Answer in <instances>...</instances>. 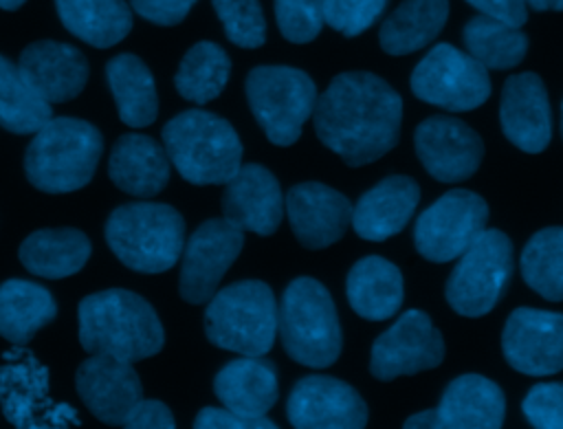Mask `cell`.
Wrapping results in <instances>:
<instances>
[{
  "mask_svg": "<svg viewBox=\"0 0 563 429\" xmlns=\"http://www.w3.org/2000/svg\"><path fill=\"white\" fill-rule=\"evenodd\" d=\"M312 121L328 150L350 167H361L398 143L402 99L374 73H339L317 97Z\"/></svg>",
  "mask_w": 563,
  "mask_h": 429,
  "instance_id": "obj_1",
  "label": "cell"
},
{
  "mask_svg": "<svg viewBox=\"0 0 563 429\" xmlns=\"http://www.w3.org/2000/svg\"><path fill=\"white\" fill-rule=\"evenodd\" d=\"M79 341L90 354H108L128 363L154 356L165 341L154 308L136 293L108 288L81 299Z\"/></svg>",
  "mask_w": 563,
  "mask_h": 429,
  "instance_id": "obj_2",
  "label": "cell"
},
{
  "mask_svg": "<svg viewBox=\"0 0 563 429\" xmlns=\"http://www.w3.org/2000/svg\"><path fill=\"white\" fill-rule=\"evenodd\" d=\"M169 163L191 185H224L242 167V143L233 125L207 110H185L163 128Z\"/></svg>",
  "mask_w": 563,
  "mask_h": 429,
  "instance_id": "obj_3",
  "label": "cell"
},
{
  "mask_svg": "<svg viewBox=\"0 0 563 429\" xmlns=\"http://www.w3.org/2000/svg\"><path fill=\"white\" fill-rule=\"evenodd\" d=\"M103 152L101 134L81 119H48L33 136L24 154V172L33 187L48 194H66L84 187Z\"/></svg>",
  "mask_w": 563,
  "mask_h": 429,
  "instance_id": "obj_4",
  "label": "cell"
},
{
  "mask_svg": "<svg viewBox=\"0 0 563 429\" xmlns=\"http://www.w3.org/2000/svg\"><path fill=\"white\" fill-rule=\"evenodd\" d=\"M277 332L288 356L306 367L332 365L343 345L339 315L330 290L312 279H292L277 306Z\"/></svg>",
  "mask_w": 563,
  "mask_h": 429,
  "instance_id": "obj_5",
  "label": "cell"
},
{
  "mask_svg": "<svg viewBox=\"0 0 563 429\" xmlns=\"http://www.w3.org/2000/svg\"><path fill=\"white\" fill-rule=\"evenodd\" d=\"M106 242L128 268L163 273L183 255L185 222L169 205L130 202L108 218Z\"/></svg>",
  "mask_w": 563,
  "mask_h": 429,
  "instance_id": "obj_6",
  "label": "cell"
},
{
  "mask_svg": "<svg viewBox=\"0 0 563 429\" xmlns=\"http://www.w3.org/2000/svg\"><path fill=\"white\" fill-rule=\"evenodd\" d=\"M207 339L242 356H264L277 337V301L268 284L244 279L209 299L205 312Z\"/></svg>",
  "mask_w": 563,
  "mask_h": 429,
  "instance_id": "obj_7",
  "label": "cell"
},
{
  "mask_svg": "<svg viewBox=\"0 0 563 429\" xmlns=\"http://www.w3.org/2000/svg\"><path fill=\"white\" fill-rule=\"evenodd\" d=\"M246 99L253 117L273 145H292L312 117L317 86L292 66H257L246 75Z\"/></svg>",
  "mask_w": 563,
  "mask_h": 429,
  "instance_id": "obj_8",
  "label": "cell"
},
{
  "mask_svg": "<svg viewBox=\"0 0 563 429\" xmlns=\"http://www.w3.org/2000/svg\"><path fill=\"white\" fill-rule=\"evenodd\" d=\"M512 275V242L499 229H484L457 257L444 288L449 306L462 317L488 315Z\"/></svg>",
  "mask_w": 563,
  "mask_h": 429,
  "instance_id": "obj_9",
  "label": "cell"
},
{
  "mask_svg": "<svg viewBox=\"0 0 563 429\" xmlns=\"http://www.w3.org/2000/svg\"><path fill=\"white\" fill-rule=\"evenodd\" d=\"M409 84L420 101L449 112L475 110L490 97L488 68L451 44H435L416 64Z\"/></svg>",
  "mask_w": 563,
  "mask_h": 429,
  "instance_id": "obj_10",
  "label": "cell"
},
{
  "mask_svg": "<svg viewBox=\"0 0 563 429\" xmlns=\"http://www.w3.org/2000/svg\"><path fill=\"white\" fill-rule=\"evenodd\" d=\"M486 220L488 205L479 194L451 189L418 216L413 244L429 262H451L486 229Z\"/></svg>",
  "mask_w": 563,
  "mask_h": 429,
  "instance_id": "obj_11",
  "label": "cell"
},
{
  "mask_svg": "<svg viewBox=\"0 0 563 429\" xmlns=\"http://www.w3.org/2000/svg\"><path fill=\"white\" fill-rule=\"evenodd\" d=\"M444 359V339L422 310L402 312L372 343L369 372L378 381H394L433 370Z\"/></svg>",
  "mask_w": 563,
  "mask_h": 429,
  "instance_id": "obj_12",
  "label": "cell"
},
{
  "mask_svg": "<svg viewBox=\"0 0 563 429\" xmlns=\"http://www.w3.org/2000/svg\"><path fill=\"white\" fill-rule=\"evenodd\" d=\"M244 244V231L227 218L202 222L183 249L180 297L189 304L209 301L229 266L235 262Z\"/></svg>",
  "mask_w": 563,
  "mask_h": 429,
  "instance_id": "obj_13",
  "label": "cell"
},
{
  "mask_svg": "<svg viewBox=\"0 0 563 429\" xmlns=\"http://www.w3.org/2000/svg\"><path fill=\"white\" fill-rule=\"evenodd\" d=\"M508 365L528 376H550L563 370V312L517 308L501 332Z\"/></svg>",
  "mask_w": 563,
  "mask_h": 429,
  "instance_id": "obj_14",
  "label": "cell"
},
{
  "mask_svg": "<svg viewBox=\"0 0 563 429\" xmlns=\"http://www.w3.org/2000/svg\"><path fill=\"white\" fill-rule=\"evenodd\" d=\"M286 416L295 429H365L367 405L345 381L310 374L290 389Z\"/></svg>",
  "mask_w": 563,
  "mask_h": 429,
  "instance_id": "obj_15",
  "label": "cell"
},
{
  "mask_svg": "<svg viewBox=\"0 0 563 429\" xmlns=\"http://www.w3.org/2000/svg\"><path fill=\"white\" fill-rule=\"evenodd\" d=\"M413 145L422 167L440 183L471 178L484 158L479 134L464 121L444 114L424 119L416 128Z\"/></svg>",
  "mask_w": 563,
  "mask_h": 429,
  "instance_id": "obj_16",
  "label": "cell"
},
{
  "mask_svg": "<svg viewBox=\"0 0 563 429\" xmlns=\"http://www.w3.org/2000/svg\"><path fill=\"white\" fill-rule=\"evenodd\" d=\"M284 213L301 246L325 249L343 238L352 222V202L334 187L308 180L288 189Z\"/></svg>",
  "mask_w": 563,
  "mask_h": 429,
  "instance_id": "obj_17",
  "label": "cell"
},
{
  "mask_svg": "<svg viewBox=\"0 0 563 429\" xmlns=\"http://www.w3.org/2000/svg\"><path fill=\"white\" fill-rule=\"evenodd\" d=\"M75 385L84 405L106 425H123L143 400V387L132 363L108 354L88 356L77 370Z\"/></svg>",
  "mask_w": 563,
  "mask_h": 429,
  "instance_id": "obj_18",
  "label": "cell"
},
{
  "mask_svg": "<svg viewBox=\"0 0 563 429\" xmlns=\"http://www.w3.org/2000/svg\"><path fill=\"white\" fill-rule=\"evenodd\" d=\"M499 121L506 139L528 154H539L550 145L552 112L539 75L519 73L506 79L499 99Z\"/></svg>",
  "mask_w": 563,
  "mask_h": 429,
  "instance_id": "obj_19",
  "label": "cell"
},
{
  "mask_svg": "<svg viewBox=\"0 0 563 429\" xmlns=\"http://www.w3.org/2000/svg\"><path fill=\"white\" fill-rule=\"evenodd\" d=\"M0 396L15 429H75L73 409L51 403L46 374L33 361H15L0 372Z\"/></svg>",
  "mask_w": 563,
  "mask_h": 429,
  "instance_id": "obj_20",
  "label": "cell"
},
{
  "mask_svg": "<svg viewBox=\"0 0 563 429\" xmlns=\"http://www.w3.org/2000/svg\"><path fill=\"white\" fill-rule=\"evenodd\" d=\"M222 213L242 231L271 235L284 218V194L279 180L264 165H242L224 183Z\"/></svg>",
  "mask_w": 563,
  "mask_h": 429,
  "instance_id": "obj_21",
  "label": "cell"
},
{
  "mask_svg": "<svg viewBox=\"0 0 563 429\" xmlns=\"http://www.w3.org/2000/svg\"><path fill=\"white\" fill-rule=\"evenodd\" d=\"M18 68L46 103L75 99L88 81V62L81 51L53 40L29 44L20 55Z\"/></svg>",
  "mask_w": 563,
  "mask_h": 429,
  "instance_id": "obj_22",
  "label": "cell"
},
{
  "mask_svg": "<svg viewBox=\"0 0 563 429\" xmlns=\"http://www.w3.org/2000/svg\"><path fill=\"white\" fill-rule=\"evenodd\" d=\"M420 200V187L409 176H387L367 189L352 207V229L358 238L383 242L400 233Z\"/></svg>",
  "mask_w": 563,
  "mask_h": 429,
  "instance_id": "obj_23",
  "label": "cell"
},
{
  "mask_svg": "<svg viewBox=\"0 0 563 429\" xmlns=\"http://www.w3.org/2000/svg\"><path fill=\"white\" fill-rule=\"evenodd\" d=\"M435 409L446 429H501L506 398L495 381L462 374L444 387Z\"/></svg>",
  "mask_w": 563,
  "mask_h": 429,
  "instance_id": "obj_24",
  "label": "cell"
},
{
  "mask_svg": "<svg viewBox=\"0 0 563 429\" xmlns=\"http://www.w3.org/2000/svg\"><path fill=\"white\" fill-rule=\"evenodd\" d=\"M213 392L233 414L266 416L279 396L275 365L262 356L233 359L216 374Z\"/></svg>",
  "mask_w": 563,
  "mask_h": 429,
  "instance_id": "obj_25",
  "label": "cell"
},
{
  "mask_svg": "<svg viewBox=\"0 0 563 429\" xmlns=\"http://www.w3.org/2000/svg\"><path fill=\"white\" fill-rule=\"evenodd\" d=\"M110 180L132 196H154L169 180V158L165 147L145 134H123L110 152Z\"/></svg>",
  "mask_w": 563,
  "mask_h": 429,
  "instance_id": "obj_26",
  "label": "cell"
},
{
  "mask_svg": "<svg viewBox=\"0 0 563 429\" xmlns=\"http://www.w3.org/2000/svg\"><path fill=\"white\" fill-rule=\"evenodd\" d=\"M345 295L358 317L385 321L398 312L405 297L400 268L380 255H365L350 268Z\"/></svg>",
  "mask_w": 563,
  "mask_h": 429,
  "instance_id": "obj_27",
  "label": "cell"
},
{
  "mask_svg": "<svg viewBox=\"0 0 563 429\" xmlns=\"http://www.w3.org/2000/svg\"><path fill=\"white\" fill-rule=\"evenodd\" d=\"M449 18V0H402L380 24L378 42L389 55H409L431 44Z\"/></svg>",
  "mask_w": 563,
  "mask_h": 429,
  "instance_id": "obj_28",
  "label": "cell"
},
{
  "mask_svg": "<svg viewBox=\"0 0 563 429\" xmlns=\"http://www.w3.org/2000/svg\"><path fill=\"white\" fill-rule=\"evenodd\" d=\"M90 257V242L77 229H40L20 246V262L40 277L59 279L77 273Z\"/></svg>",
  "mask_w": 563,
  "mask_h": 429,
  "instance_id": "obj_29",
  "label": "cell"
},
{
  "mask_svg": "<svg viewBox=\"0 0 563 429\" xmlns=\"http://www.w3.org/2000/svg\"><path fill=\"white\" fill-rule=\"evenodd\" d=\"M106 79L117 101L119 119L130 128L150 125L158 112L154 77L147 66L130 53L117 55L106 64Z\"/></svg>",
  "mask_w": 563,
  "mask_h": 429,
  "instance_id": "obj_30",
  "label": "cell"
},
{
  "mask_svg": "<svg viewBox=\"0 0 563 429\" xmlns=\"http://www.w3.org/2000/svg\"><path fill=\"white\" fill-rule=\"evenodd\" d=\"M62 24L97 48L121 42L132 29V13L123 0H55Z\"/></svg>",
  "mask_w": 563,
  "mask_h": 429,
  "instance_id": "obj_31",
  "label": "cell"
},
{
  "mask_svg": "<svg viewBox=\"0 0 563 429\" xmlns=\"http://www.w3.org/2000/svg\"><path fill=\"white\" fill-rule=\"evenodd\" d=\"M55 312V299L44 286L24 279L0 284V334L7 341L26 343Z\"/></svg>",
  "mask_w": 563,
  "mask_h": 429,
  "instance_id": "obj_32",
  "label": "cell"
},
{
  "mask_svg": "<svg viewBox=\"0 0 563 429\" xmlns=\"http://www.w3.org/2000/svg\"><path fill=\"white\" fill-rule=\"evenodd\" d=\"M466 53L484 68H515L528 53V37L519 26H510L488 15H475L462 31Z\"/></svg>",
  "mask_w": 563,
  "mask_h": 429,
  "instance_id": "obj_33",
  "label": "cell"
},
{
  "mask_svg": "<svg viewBox=\"0 0 563 429\" xmlns=\"http://www.w3.org/2000/svg\"><path fill=\"white\" fill-rule=\"evenodd\" d=\"M229 73L231 62L224 48L213 42H198L185 53L174 81L180 97L194 103H209L224 90Z\"/></svg>",
  "mask_w": 563,
  "mask_h": 429,
  "instance_id": "obj_34",
  "label": "cell"
},
{
  "mask_svg": "<svg viewBox=\"0 0 563 429\" xmlns=\"http://www.w3.org/2000/svg\"><path fill=\"white\" fill-rule=\"evenodd\" d=\"M46 103L20 68L0 55V125L15 134H35L51 119Z\"/></svg>",
  "mask_w": 563,
  "mask_h": 429,
  "instance_id": "obj_35",
  "label": "cell"
},
{
  "mask_svg": "<svg viewBox=\"0 0 563 429\" xmlns=\"http://www.w3.org/2000/svg\"><path fill=\"white\" fill-rule=\"evenodd\" d=\"M521 277L543 299L563 301V227H545L526 242Z\"/></svg>",
  "mask_w": 563,
  "mask_h": 429,
  "instance_id": "obj_36",
  "label": "cell"
},
{
  "mask_svg": "<svg viewBox=\"0 0 563 429\" xmlns=\"http://www.w3.org/2000/svg\"><path fill=\"white\" fill-rule=\"evenodd\" d=\"M227 37L242 48H257L266 40V20L257 0H211Z\"/></svg>",
  "mask_w": 563,
  "mask_h": 429,
  "instance_id": "obj_37",
  "label": "cell"
},
{
  "mask_svg": "<svg viewBox=\"0 0 563 429\" xmlns=\"http://www.w3.org/2000/svg\"><path fill=\"white\" fill-rule=\"evenodd\" d=\"M325 0H275V18L282 35L292 44L312 42L323 26Z\"/></svg>",
  "mask_w": 563,
  "mask_h": 429,
  "instance_id": "obj_38",
  "label": "cell"
},
{
  "mask_svg": "<svg viewBox=\"0 0 563 429\" xmlns=\"http://www.w3.org/2000/svg\"><path fill=\"white\" fill-rule=\"evenodd\" d=\"M387 0H325L323 22L334 31L354 37L376 22Z\"/></svg>",
  "mask_w": 563,
  "mask_h": 429,
  "instance_id": "obj_39",
  "label": "cell"
},
{
  "mask_svg": "<svg viewBox=\"0 0 563 429\" xmlns=\"http://www.w3.org/2000/svg\"><path fill=\"white\" fill-rule=\"evenodd\" d=\"M532 429H563V383H539L521 403Z\"/></svg>",
  "mask_w": 563,
  "mask_h": 429,
  "instance_id": "obj_40",
  "label": "cell"
},
{
  "mask_svg": "<svg viewBox=\"0 0 563 429\" xmlns=\"http://www.w3.org/2000/svg\"><path fill=\"white\" fill-rule=\"evenodd\" d=\"M194 429H279L266 416H240L224 407H205L194 420Z\"/></svg>",
  "mask_w": 563,
  "mask_h": 429,
  "instance_id": "obj_41",
  "label": "cell"
},
{
  "mask_svg": "<svg viewBox=\"0 0 563 429\" xmlns=\"http://www.w3.org/2000/svg\"><path fill=\"white\" fill-rule=\"evenodd\" d=\"M130 4L141 18L161 26H172L185 20L196 0H130Z\"/></svg>",
  "mask_w": 563,
  "mask_h": 429,
  "instance_id": "obj_42",
  "label": "cell"
},
{
  "mask_svg": "<svg viewBox=\"0 0 563 429\" xmlns=\"http://www.w3.org/2000/svg\"><path fill=\"white\" fill-rule=\"evenodd\" d=\"M123 429H176V425L165 403L141 400L123 420Z\"/></svg>",
  "mask_w": 563,
  "mask_h": 429,
  "instance_id": "obj_43",
  "label": "cell"
},
{
  "mask_svg": "<svg viewBox=\"0 0 563 429\" xmlns=\"http://www.w3.org/2000/svg\"><path fill=\"white\" fill-rule=\"evenodd\" d=\"M475 7L482 15L501 20L510 26H523L528 20V4L526 0H466Z\"/></svg>",
  "mask_w": 563,
  "mask_h": 429,
  "instance_id": "obj_44",
  "label": "cell"
},
{
  "mask_svg": "<svg viewBox=\"0 0 563 429\" xmlns=\"http://www.w3.org/2000/svg\"><path fill=\"white\" fill-rule=\"evenodd\" d=\"M402 429H446L438 409H424L413 416H409L402 425Z\"/></svg>",
  "mask_w": 563,
  "mask_h": 429,
  "instance_id": "obj_45",
  "label": "cell"
},
{
  "mask_svg": "<svg viewBox=\"0 0 563 429\" xmlns=\"http://www.w3.org/2000/svg\"><path fill=\"white\" fill-rule=\"evenodd\" d=\"M532 11H563V0H526Z\"/></svg>",
  "mask_w": 563,
  "mask_h": 429,
  "instance_id": "obj_46",
  "label": "cell"
},
{
  "mask_svg": "<svg viewBox=\"0 0 563 429\" xmlns=\"http://www.w3.org/2000/svg\"><path fill=\"white\" fill-rule=\"evenodd\" d=\"M26 0H0V9H7V11H13L18 7H22Z\"/></svg>",
  "mask_w": 563,
  "mask_h": 429,
  "instance_id": "obj_47",
  "label": "cell"
},
{
  "mask_svg": "<svg viewBox=\"0 0 563 429\" xmlns=\"http://www.w3.org/2000/svg\"><path fill=\"white\" fill-rule=\"evenodd\" d=\"M561 136H563V99H561Z\"/></svg>",
  "mask_w": 563,
  "mask_h": 429,
  "instance_id": "obj_48",
  "label": "cell"
}]
</instances>
